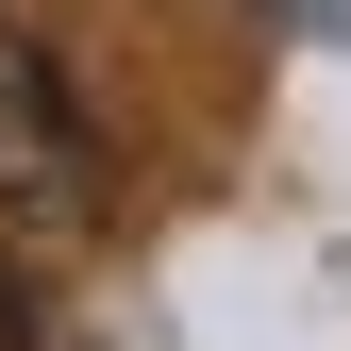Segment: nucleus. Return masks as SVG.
I'll list each match as a JSON object with an SVG mask.
<instances>
[{
    "label": "nucleus",
    "instance_id": "nucleus-1",
    "mask_svg": "<svg viewBox=\"0 0 351 351\" xmlns=\"http://www.w3.org/2000/svg\"><path fill=\"white\" fill-rule=\"evenodd\" d=\"M84 217H101V134H84L67 67L34 51V34H0V234H17V251H67Z\"/></svg>",
    "mask_w": 351,
    "mask_h": 351
},
{
    "label": "nucleus",
    "instance_id": "nucleus-2",
    "mask_svg": "<svg viewBox=\"0 0 351 351\" xmlns=\"http://www.w3.org/2000/svg\"><path fill=\"white\" fill-rule=\"evenodd\" d=\"M0 351H34V251L0 234Z\"/></svg>",
    "mask_w": 351,
    "mask_h": 351
}]
</instances>
